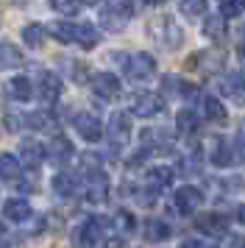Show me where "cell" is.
<instances>
[{
    "label": "cell",
    "mask_w": 245,
    "mask_h": 248,
    "mask_svg": "<svg viewBox=\"0 0 245 248\" xmlns=\"http://www.w3.org/2000/svg\"><path fill=\"white\" fill-rule=\"evenodd\" d=\"M176 128H178V134H184V137L198 134V128H200L198 114L189 112V109H181V112L176 114Z\"/></svg>",
    "instance_id": "cell-18"
},
{
    "label": "cell",
    "mask_w": 245,
    "mask_h": 248,
    "mask_svg": "<svg viewBox=\"0 0 245 248\" xmlns=\"http://www.w3.org/2000/svg\"><path fill=\"white\" fill-rule=\"evenodd\" d=\"M203 36H209V39H223L226 36V20L220 14H212V17L203 20Z\"/></svg>",
    "instance_id": "cell-26"
},
{
    "label": "cell",
    "mask_w": 245,
    "mask_h": 248,
    "mask_svg": "<svg viewBox=\"0 0 245 248\" xmlns=\"http://www.w3.org/2000/svg\"><path fill=\"white\" fill-rule=\"evenodd\" d=\"M89 87H92V92L98 95L100 101H114L120 95V78L114 73H95L92 81H89Z\"/></svg>",
    "instance_id": "cell-5"
},
{
    "label": "cell",
    "mask_w": 245,
    "mask_h": 248,
    "mask_svg": "<svg viewBox=\"0 0 245 248\" xmlns=\"http://www.w3.org/2000/svg\"><path fill=\"white\" fill-rule=\"evenodd\" d=\"M20 156H22V162L20 165H28V168H39L45 162V156H47V151H45V145L39 142V140H33V137H25L20 142Z\"/></svg>",
    "instance_id": "cell-11"
},
{
    "label": "cell",
    "mask_w": 245,
    "mask_h": 248,
    "mask_svg": "<svg viewBox=\"0 0 245 248\" xmlns=\"http://www.w3.org/2000/svg\"><path fill=\"white\" fill-rule=\"evenodd\" d=\"M223 248H245V237H240V234H226L223 237Z\"/></svg>",
    "instance_id": "cell-32"
},
{
    "label": "cell",
    "mask_w": 245,
    "mask_h": 248,
    "mask_svg": "<svg viewBox=\"0 0 245 248\" xmlns=\"http://www.w3.org/2000/svg\"><path fill=\"white\" fill-rule=\"evenodd\" d=\"M131 14H134V6L128 0H111L106 6H100L98 20L106 31H114V34H117V31L125 28V23L131 20Z\"/></svg>",
    "instance_id": "cell-1"
},
{
    "label": "cell",
    "mask_w": 245,
    "mask_h": 248,
    "mask_svg": "<svg viewBox=\"0 0 245 248\" xmlns=\"http://www.w3.org/2000/svg\"><path fill=\"white\" fill-rule=\"evenodd\" d=\"M20 159L14 154H0V181H17L20 179Z\"/></svg>",
    "instance_id": "cell-19"
},
{
    "label": "cell",
    "mask_w": 245,
    "mask_h": 248,
    "mask_svg": "<svg viewBox=\"0 0 245 248\" xmlns=\"http://www.w3.org/2000/svg\"><path fill=\"white\" fill-rule=\"evenodd\" d=\"M220 90L223 95H231L234 101H240L243 95H240V90H243V76L240 73H231V76H223L220 81Z\"/></svg>",
    "instance_id": "cell-27"
},
{
    "label": "cell",
    "mask_w": 245,
    "mask_h": 248,
    "mask_svg": "<svg viewBox=\"0 0 245 248\" xmlns=\"http://www.w3.org/2000/svg\"><path fill=\"white\" fill-rule=\"evenodd\" d=\"M3 90H6V95H9L11 101H20V103H25V101H31L33 98L31 78H25V76H14V78H9Z\"/></svg>",
    "instance_id": "cell-13"
},
{
    "label": "cell",
    "mask_w": 245,
    "mask_h": 248,
    "mask_svg": "<svg viewBox=\"0 0 245 248\" xmlns=\"http://www.w3.org/2000/svg\"><path fill=\"white\" fill-rule=\"evenodd\" d=\"M165 98L162 95H156V92H142V95H137L134 98V106H131V112L137 114V117H159V114L165 112Z\"/></svg>",
    "instance_id": "cell-4"
},
{
    "label": "cell",
    "mask_w": 245,
    "mask_h": 248,
    "mask_svg": "<svg viewBox=\"0 0 245 248\" xmlns=\"http://www.w3.org/2000/svg\"><path fill=\"white\" fill-rule=\"evenodd\" d=\"M178 12L184 17H200L206 12V3L203 0H184V3H178Z\"/></svg>",
    "instance_id": "cell-29"
},
{
    "label": "cell",
    "mask_w": 245,
    "mask_h": 248,
    "mask_svg": "<svg viewBox=\"0 0 245 248\" xmlns=\"http://www.w3.org/2000/svg\"><path fill=\"white\" fill-rule=\"evenodd\" d=\"M170 234H173V232H170V226H167L165 220H148V223H145V240H148V243H165Z\"/></svg>",
    "instance_id": "cell-23"
},
{
    "label": "cell",
    "mask_w": 245,
    "mask_h": 248,
    "mask_svg": "<svg viewBox=\"0 0 245 248\" xmlns=\"http://www.w3.org/2000/svg\"><path fill=\"white\" fill-rule=\"evenodd\" d=\"M70 36H73V42H76V45H81L84 50H92V47L100 42L98 28H95L92 23H73V28H70Z\"/></svg>",
    "instance_id": "cell-12"
},
{
    "label": "cell",
    "mask_w": 245,
    "mask_h": 248,
    "mask_svg": "<svg viewBox=\"0 0 245 248\" xmlns=\"http://www.w3.org/2000/svg\"><path fill=\"white\" fill-rule=\"evenodd\" d=\"M3 234H6V226L0 223V237H3Z\"/></svg>",
    "instance_id": "cell-38"
},
{
    "label": "cell",
    "mask_w": 245,
    "mask_h": 248,
    "mask_svg": "<svg viewBox=\"0 0 245 248\" xmlns=\"http://www.w3.org/2000/svg\"><path fill=\"white\" fill-rule=\"evenodd\" d=\"M203 114H206L209 120H214V123H223V120H226V106L220 103L217 95H206V98H203Z\"/></svg>",
    "instance_id": "cell-24"
},
{
    "label": "cell",
    "mask_w": 245,
    "mask_h": 248,
    "mask_svg": "<svg viewBox=\"0 0 245 248\" xmlns=\"http://www.w3.org/2000/svg\"><path fill=\"white\" fill-rule=\"evenodd\" d=\"M137 201L142 203V206H153V192L151 190H139L137 192Z\"/></svg>",
    "instance_id": "cell-33"
},
{
    "label": "cell",
    "mask_w": 245,
    "mask_h": 248,
    "mask_svg": "<svg viewBox=\"0 0 245 248\" xmlns=\"http://www.w3.org/2000/svg\"><path fill=\"white\" fill-rule=\"evenodd\" d=\"M106 229H109V220H106V217H89V220H84V223L78 226L76 243L81 248H95Z\"/></svg>",
    "instance_id": "cell-3"
},
{
    "label": "cell",
    "mask_w": 245,
    "mask_h": 248,
    "mask_svg": "<svg viewBox=\"0 0 245 248\" xmlns=\"http://www.w3.org/2000/svg\"><path fill=\"white\" fill-rule=\"evenodd\" d=\"M128 140H131V114L114 112L109 120V142L114 148H122Z\"/></svg>",
    "instance_id": "cell-6"
},
{
    "label": "cell",
    "mask_w": 245,
    "mask_h": 248,
    "mask_svg": "<svg viewBox=\"0 0 245 248\" xmlns=\"http://www.w3.org/2000/svg\"><path fill=\"white\" fill-rule=\"evenodd\" d=\"M156 73V59L151 53H134V56L125 59V76L137 84H142V81H151Z\"/></svg>",
    "instance_id": "cell-2"
},
{
    "label": "cell",
    "mask_w": 245,
    "mask_h": 248,
    "mask_svg": "<svg viewBox=\"0 0 245 248\" xmlns=\"http://www.w3.org/2000/svg\"><path fill=\"white\" fill-rule=\"evenodd\" d=\"M209 156H212V165H217V168H231L237 162H243V159L237 156V151H234L231 142H223V140L214 142V151H212Z\"/></svg>",
    "instance_id": "cell-17"
},
{
    "label": "cell",
    "mask_w": 245,
    "mask_h": 248,
    "mask_svg": "<svg viewBox=\"0 0 245 248\" xmlns=\"http://www.w3.org/2000/svg\"><path fill=\"white\" fill-rule=\"evenodd\" d=\"M50 6H53V12L64 14V17H76V14L84 12V6L81 3H73V0H53Z\"/></svg>",
    "instance_id": "cell-28"
},
{
    "label": "cell",
    "mask_w": 245,
    "mask_h": 248,
    "mask_svg": "<svg viewBox=\"0 0 245 248\" xmlns=\"http://www.w3.org/2000/svg\"><path fill=\"white\" fill-rule=\"evenodd\" d=\"M17 190L20 192H33L36 190V184H33V181H17Z\"/></svg>",
    "instance_id": "cell-34"
},
{
    "label": "cell",
    "mask_w": 245,
    "mask_h": 248,
    "mask_svg": "<svg viewBox=\"0 0 245 248\" xmlns=\"http://www.w3.org/2000/svg\"><path fill=\"white\" fill-rule=\"evenodd\" d=\"M181 248H206V246H203L200 240H184V243H181Z\"/></svg>",
    "instance_id": "cell-35"
},
{
    "label": "cell",
    "mask_w": 245,
    "mask_h": 248,
    "mask_svg": "<svg viewBox=\"0 0 245 248\" xmlns=\"http://www.w3.org/2000/svg\"><path fill=\"white\" fill-rule=\"evenodd\" d=\"M237 217H240V223H245V203L237 209Z\"/></svg>",
    "instance_id": "cell-36"
},
{
    "label": "cell",
    "mask_w": 245,
    "mask_h": 248,
    "mask_svg": "<svg viewBox=\"0 0 245 248\" xmlns=\"http://www.w3.org/2000/svg\"><path fill=\"white\" fill-rule=\"evenodd\" d=\"M195 226H198V232H203V234H209V237H226L229 234V217L220 215V212L200 215L198 220H195Z\"/></svg>",
    "instance_id": "cell-9"
},
{
    "label": "cell",
    "mask_w": 245,
    "mask_h": 248,
    "mask_svg": "<svg viewBox=\"0 0 245 248\" xmlns=\"http://www.w3.org/2000/svg\"><path fill=\"white\" fill-rule=\"evenodd\" d=\"M39 95H42V101L50 106V103H56L59 98H61V78L56 76V73H42L39 76Z\"/></svg>",
    "instance_id": "cell-14"
},
{
    "label": "cell",
    "mask_w": 245,
    "mask_h": 248,
    "mask_svg": "<svg viewBox=\"0 0 245 248\" xmlns=\"http://www.w3.org/2000/svg\"><path fill=\"white\" fill-rule=\"evenodd\" d=\"M53 190L61 195V198H73L78 192V179H73V176H64V173H59V176H53Z\"/></svg>",
    "instance_id": "cell-25"
},
{
    "label": "cell",
    "mask_w": 245,
    "mask_h": 248,
    "mask_svg": "<svg viewBox=\"0 0 245 248\" xmlns=\"http://www.w3.org/2000/svg\"><path fill=\"white\" fill-rule=\"evenodd\" d=\"M22 64V53L11 42H0V70H14Z\"/></svg>",
    "instance_id": "cell-21"
},
{
    "label": "cell",
    "mask_w": 245,
    "mask_h": 248,
    "mask_svg": "<svg viewBox=\"0 0 245 248\" xmlns=\"http://www.w3.org/2000/svg\"><path fill=\"white\" fill-rule=\"evenodd\" d=\"M114 220H117V229H122V232H134V229H137V220H134V215H131V212H125V209H120Z\"/></svg>",
    "instance_id": "cell-31"
},
{
    "label": "cell",
    "mask_w": 245,
    "mask_h": 248,
    "mask_svg": "<svg viewBox=\"0 0 245 248\" xmlns=\"http://www.w3.org/2000/svg\"><path fill=\"white\" fill-rule=\"evenodd\" d=\"M73 125H76V131L87 142H98L100 137H103V125H100V120L95 117V114H89V112H81L76 114V120H73Z\"/></svg>",
    "instance_id": "cell-10"
},
{
    "label": "cell",
    "mask_w": 245,
    "mask_h": 248,
    "mask_svg": "<svg viewBox=\"0 0 245 248\" xmlns=\"http://www.w3.org/2000/svg\"><path fill=\"white\" fill-rule=\"evenodd\" d=\"M243 12H245V3H240V0H223V3H220V17H223V20L240 17Z\"/></svg>",
    "instance_id": "cell-30"
},
{
    "label": "cell",
    "mask_w": 245,
    "mask_h": 248,
    "mask_svg": "<svg viewBox=\"0 0 245 248\" xmlns=\"http://www.w3.org/2000/svg\"><path fill=\"white\" fill-rule=\"evenodd\" d=\"M45 151H47V156L53 159V162H59V165H61V162H70L73 154H76L73 142H70L64 134H56L53 140H50V145L45 148Z\"/></svg>",
    "instance_id": "cell-16"
},
{
    "label": "cell",
    "mask_w": 245,
    "mask_h": 248,
    "mask_svg": "<svg viewBox=\"0 0 245 248\" xmlns=\"http://www.w3.org/2000/svg\"><path fill=\"white\" fill-rule=\"evenodd\" d=\"M151 34L162 42V45H167V47H178L181 45V28H178L170 17H162V20H156L153 25H151Z\"/></svg>",
    "instance_id": "cell-7"
},
{
    "label": "cell",
    "mask_w": 245,
    "mask_h": 248,
    "mask_svg": "<svg viewBox=\"0 0 245 248\" xmlns=\"http://www.w3.org/2000/svg\"><path fill=\"white\" fill-rule=\"evenodd\" d=\"M173 168H167V165H156V168L148 170V181H151V187L153 190H165V187H170L173 184Z\"/></svg>",
    "instance_id": "cell-20"
},
{
    "label": "cell",
    "mask_w": 245,
    "mask_h": 248,
    "mask_svg": "<svg viewBox=\"0 0 245 248\" xmlns=\"http://www.w3.org/2000/svg\"><path fill=\"white\" fill-rule=\"evenodd\" d=\"M176 209L178 212H184V215H189V212H195L200 203H203V192L195 187V184H184V187H178L176 190Z\"/></svg>",
    "instance_id": "cell-8"
},
{
    "label": "cell",
    "mask_w": 245,
    "mask_h": 248,
    "mask_svg": "<svg viewBox=\"0 0 245 248\" xmlns=\"http://www.w3.org/2000/svg\"><path fill=\"white\" fill-rule=\"evenodd\" d=\"M3 217L11 220V223H25L31 217V203L25 198H9L3 203Z\"/></svg>",
    "instance_id": "cell-15"
},
{
    "label": "cell",
    "mask_w": 245,
    "mask_h": 248,
    "mask_svg": "<svg viewBox=\"0 0 245 248\" xmlns=\"http://www.w3.org/2000/svg\"><path fill=\"white\" fill-rule=\"evenodd\" d=\"M45 36H47V28L45 25H39V23H28L25 28H22V42L28 47H42L45 45Z\"/></svg>",
    "instance_id": "cell-22"
},
{
    "label": "cell",
    "mask_w": 245,
    "mask_h": 248,
    "mask_svg": "<svg viewBox=\"0 0 245 248\" xmlns=\"http://www.w3.org/2000/svg\"><path fill=\"white\" fill-rule=\"evenodd\" d=\"M106 248H122V246H120V243H109Z\"/></svg>",
    "instance_id": "cell-37"
}]
</instances>
